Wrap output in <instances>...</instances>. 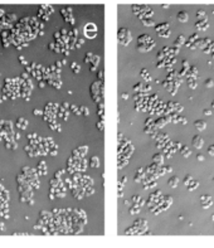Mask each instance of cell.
<instances>
[{
	"mask_svg": "<svg viewBox=\"0 0 214 248\" xmlns=\"http://www.w3.org/2000/svg\"><path fill=\"white\" fill-rule=\"evenodd\" d=\"M140 199H141L140 195H132V197H131V203H132V204H135V203L139 202Z\"/></svg>",
	"mask_w": 214,
	"mask_h": 248,
	"instance_id": "1f68e13d",
	"label": "cell"
},
{
	"mask_svg": "<svg viewBox=\"0 0 214 248\" xmlns=\"http://www.w3.org/2000/svg\"><path fill=\"white\" fill-rule=\"evenodd\" d=\"M168 184H169V186H170V188H176L178 185H179V178H178L176 175H173V176L169 179Z\"/></svg>",
	"mask_w": 214,
	"mask_h": 248,
	"instance_id": "30bf717a",
	"label": "cell"
},
{
	"mask_svg": "<svg viewBox=\"0 0 214 248\" xmlns=\"http://www.w3.org/2000/svg\"><path fill=\"white\" fill-rule=\"evenodd\" d=\"M196 159H198V161H204V160H205V158H204L203 154H198L196 155Z\"/></svg>",
	"mask_w": 214,
	"mask_h": 248,
	"instance_id": "60d3db41",
	"label": "cell"
},
{
	"mask_svg": "<svg viewBox=\"0 0 214 248\" xmlns=\"http://www.w3.org/2000/svg\"><path fill=\"white\" fill-rule=\"evenodd\" d=\"M181 122H183L184 125H185V123H188V121H187V117H181Z\"/></svg>",
	"mask_w": 214,
	"mask_h": 248,
	"instance_id": "816d5d0a",
	"label": "cell"
},
{
	"mask_svg": "<svg viewBox=\"0 0 214 248\" xmlns=\"http://www.w3.org/2000/svg\"><path fill=\"white\" fill-rule=\"evenodd\" d=\"M212 221H213V222H214V214H213V215H212Z\"/></svg>",
	"mask_w": 214,
	"mask_h": 248,
	"instance_id": "6f0895ef",
	"label": "cell"
},
{
	"mask_svg": "<svg viewBox=\"0 0 214 248\" xmlns=\"http://www.w3.org/2000/svg\"><path fill=\"white\" fill-rule=\"evenodd\" d=\"M49 154L52 155V156H54V155H57V145H55V147H54L53 150H50V153H49Z\"/></svg>",
	"mask_w": 214,
	"mask_h": 248,
	"instance_id": "bcb514c9",
	"label": "cell"
},
{
	"mask_svg": "<svg viewBox=\"0 0 214 248\" xmlns=\"http://www.w3.org/2000/svg\"><path fill=\"white\" fill-rule=\"evenodd\" d=\"M191 142H193V146H194L195 149H198V150H200L201 147H203V145H204V140L199 135H195L194 137H193Z\"/></svg>",
	"mask_w": 214,
	"mask_h": 248,
	"instance_id": "3957f363",
	"label": "cell"
},
{
	"mask_svg": "<svg viewBox=\"0 0 214 248\" xmlns=\"http://www.w3.org/2000/svg\"><path fill=\"white\" fill-rule=\"evenodd\" d=\"M18 122H19V123H24V125H28V121H27L25 118H23V117H20V118L18 120Z\"/></svg>",
	"mask_w": 214,
	"mask_h": 248,
	"instance_id": "7bdbcfd3",
	"label": "cell"
},
{
	"mask_svg": "<svg viewBox=\"0 0 214 248\" xmlns=\"http://www.w3.org/2000/svg\"><path fill=\"white\" fill-rule=\"evenodd\" d=\"M71 68H72V71L74 72V73H79V71H81V67H79V64H77L76 62H73L71 64Z\"/></svg>",
	"mask_w": 214,
	"mask_h": 248,
	"instance_id": "ffe728a7",
	"label": "cell"
},
{
	"mask_svg": "<svg viewBox=\"0 0 214 248\" xmlns=\"http://www.w3.org/2000/svg\"><path fill=\"white\" fill-rule=\"evenodd\" d=\"M155 125V121L152 117H147L146 121H145V126H154Z\"/></svg>",
	"mask_w": 214,
	"mask_h": 248,
	"instance_id": "83f0119b",
	"label": "cell"
},
{
	"mask_svg": "<svg viewBox=\"0 0 214 248\" xmlns=\"http://www.w3.org/2000/svg\"><path fill=\"white\" fill-rule=\"evenodd\" d=\"M213 181H214V178H213Z\"/></svg>",
	"mask_w": 214,
	"mask_h": 248,
	"instance_id": "94428289",
	"label": "cell"
},
{
	"mask_svg": "<svg viewBox=\"0 0 214 248\" xmlns=\"http://www.w3.org/2000/svg\"><path fill=\"white\" fill-rule=\"evenodd\" d=\"M122 194H123V193H122V190H121V189H118V198H121V197H122Z\"/></svg>",
	"mask_w": 214,
	"mask_h": 248,
	"instance_id": "db71d44e",
	"label": "cell"
},
{
	"mask_svg": "<svg viewBox=\"0 0 214 248\" xmlns=\"http://www.w3.org/2000/svg\"><path fill=\"white\" fill-rule=\"evenodd\" d=\"M165 57V53L163 50H160L159 53H157V55H156V58H157V61H163V58Z\"/></svg>",
	"mask_w": 214,
	"mask_h": 248,
	"instance_id": "d6a6232c",
	"label": "cell"
},
{
	"mask_svg": "<svg viewBox=\"0 0 214 248\" xmlns=\"http://www.w3.org/2000/svg\"><path fill=\"white\" fill-rule=\"evenodd\" d=\"M180 153H181V155H183L184 158H189V156L191 155V151H190V149H189L187 145H183V146H181Z\"/></svg>",
	"mask_w": 214,
	"mask_h": 248,
	"instance_id": "7c38bea8",
	"label": "cell"
},
{
	"mask_svg": "<svg viewBox=\"0 0 214 248\" xmlns=\"http://www.w3.org/2000/svg\"><path fill=\"white\" fill-rule=\"evenodd\" d=\"M164 159H165V156L161 153H157V154H155L154 156H152V162H156L157 165H163L164 164Z\"/></svg>",
	"mask_w": 214,
	"mask_h": 248,
	"instance_id": "8992f818",
	"label": "cell"
},
{
	"mask_svg": "<svg viewBox=\"0 0 214 248\" xmlns=\"http://www.w3.org/2000/svg\"><path fill=\"white\" fill-rule=\"evenodd\" d=\"M185 37L184 35H179V37H178V39H176V42H175V45L176 47H180L181 44H185Z\"/></svg>",
	"mask_w": 214,
	"mask_h": 248,
	"instance_id": "d6986e66",
	"label": "cell"
},
{
	"mask_svg": "<svg viewBox=\"0 0 214 248\" xmlns=\"http://www.w3.org/2000/svg\"><path fill=\"white\" fill-rule=\"evenodd\" d=\"M212 106H213V108H214V101L212 102Z\"/></svg>",
	"mask_w": 214,
	"mask_h": 248,
	"instance_id": "680465c9",
	"label": "cell"
},
{
	"mask_svg": "<svg viewBox=\"0 0 214 248\" xmlns=\"http://www.w3.org/2000/svg\"><path fill=\"white\" fill-rule=\"evenodd\" d=\"M150 90H151V86L149 85V82L146 83V85H144V91H145V92H149Z\"/></svg>",
	"mask_w": 214,
	"mask_h": 248,
	"instance_id": "b9f144b4",
	"label": "cell"
},
{
	"mask_svg": "<svg viewBox=\"0 0 214 248\" xmlns=\"http://www.w3.org/2000/svg\"><path fill=\"white\" fill-rule=\"evenodd\" d=\"M208 154H209V155H212V156H214V144L209 146V149H208Z\"/></svg>",
	"mask_w": 214,
	"mask_h": 248,
	"instance_id": "8d00e7d4",
	"label": "cell"
},
{
	"mask_svg": "<svg viewBox=\"0 0 214 248\" xmlns=\"http://www.w3.org/2000/svg\"><path fill=\"white\" fill-rule=\"evenodd\" d=\"M140 210H141V207H139L137 204H132V207L130 208V214L136 215V214L140 213Z\"/></svg>",
	"mask_w": 214,
	"mask_h": 248,
	"instance_id": "e0dca14e",
	"label": "cell"
},
{
	"mask_svg": "<svg viewBox=\"0 0 214 248\" xmlns=\"http://www.w3.org/2000/svg\"><path fill=\"white\" fill-rule=\"evenodd\" d=\"M205 87H207V88H212V87H214V82H213L212 78H208L207 81H205Z\"/></svg>",
	"mask_w": 214,
	"mask_h": 248,
	"instance_id": "f546056e",
	"label": "cell"
},
{
	"mask_svg": "<svg viewBox=\"0 0 214 248\" xmlns=\"http://www.w3.org/2000/svg\"><path fill=\"white\" fill-rule=\"evenodd\" d=\"M92 59H93V54H92L91 52H88L86 54V57H84V63H91Z\"/></svg>",
	"mask_w": 214,
	"mask_h": 248,
	"instance_id": "603a6c76",
	"label": "cell"
},
{
	"mask_svg": "<svg viewBox=\"0 0 214 248\" xmlns=\"http://www.w3.org/2000/svg\"><path fill=\"white\" fill-rule=\"evenodd\" d=\"M28 204H29V205H33V204H34L33 199H29V200H28Z\"/></svg>",
	"mask_w": 214,
	"mask_h": 248,
	"instance_id": "f5cc1de1",
	"label": "cell"
},
{
	"mask_svg": "<svg viewBox=\"0 0 214 248\" xmlns=\"http://www.w3.org/2000/svg\"><path fill=\"white\" fill-rule=\"evenodd\" d=\"M166 29H169V24L168 23H160V24H157V25L155 27V30L159 33V32H161V30H166Z\"/></svg>",
	"mask_w": 214,
	"mask_h": 248,
	"instance_id": "2e32d148",
	"label": "cell"
},
{
	"mask_svg": "<svg viewBox=\"0 0 214 248\" xmlns=\"http://www.w3.org/2000/svg\"><path fill=\"white\" fill-rule=\"evenodd\" d=\"M165 170H166V173H173V167H171L170 165L165 166Z\"/></svg>",
	"mask_w": 214,
	"mask_h": 248,
	"instance_id": "7dc6e473",
	"label": "cell"
},
{
	"mask_svg": "<svg viewBox=\"0 0 214 248\" xmlns=\"http://www.w3.org/2000/svg\"><path fill=\"white\" fill-rule=\"evenodd\" d=\"M207 200H212V197H210V195L205 194V195H201V197H200V202H201V203H203V202H207Z\"/></svg>",
	"mask_w": 214,
	"mask_h": 248,
	"instance_id": "4dcf8cb0",
	"label": "cell"
},
{
	"mask_svg": "<svg viewBox=\"0 0 214 248\" xmlns=\"http://www.w3.org/2000/svg\"><path fill=\"white\" fill-rule=\"evenodd\" d=\"M170 33H171V32H170V30H169V29H166V30H163V32H159V33H157V34H159V35H160V37H164V38H168V37H169V35H170Z\"/></svg>",
	"mask_w": 214,
	"mask_h": 248,
	"instance_id": "4316f807",
	"label": "cell"
},
{
	"mask_svg": "<svg viewBox=\"0 0 214 248\" xmlns=\"http://www.w3.org/2000/svg\"><path fill=\"white\" fill-rule=\"evenodd\" d=\"M196 17L199 18L200 20H201V18H207V17H205V11H203V10H199V11H198Z\"/></svg>",
	"mask_w": 214,
	"mask_h": 248,
	"instance_id": "836d02e7",
	"label": "cell"
},
{
	"mask_svg": "<svg viewBox=\"0 0 214 248\" xmlns=\"http://www.w3.org/2000/svg\"><path fill=\"white\" fill-rule=\"evenodd\" d=\"M97 129L100 131H103V121H101V120H100V121L97 122Z\"/></svg>",
	"mask_w": 214,
	"mask_h": 248,
	"instance_id": "f35d334b",
	"label": "cell"
},
{
	"mask_svg": "<svg viewBox=\"0 0 214 248\" xmlns=\"http://www.w3.org/2000/svg\"><path fill=\"white\" fill-rule=\"evenodd\" d=\"M212 205H213V199H212V200H207V202L201 203V207H203L204 209H208V208H210Z\"/></svg>",
	"mask_w": 214,
	"mask_h": 248,
	"instance_id": "7402d4cb",
	"label": "cell"
},
{
	"mask_svg": "<svg viewBox=\"0 0 214 248\" xmlns=\"http://www.w3.org/2000/svg\"><path fill=\"white\" fill-rule=\"evenodd\" d=\"M126 181H127V176H126V175L120 179V184H121V185H125V184H126Z\"/></svg>",
	"mask_w": 214,
	"mask_h": 248,
	"instance_id": "ab89813d",
	"label": "cell"
},
{
	"mask_svg": "<svg viewBox=\"0 0 214 248\" xmlns=\"http://www.w3.org/2000/svg\"><path fill=\"white\" fill-rule=\"evenodd\" d=\"M188 13L187 11H179L178 13V20L181 22V23H185V22H188Z\"/></svg>",
	"mask_w": 214,
	"mask_h": 248,
	"instance_id": "8fae6325",
	"label": "cell"
},
{
	"mask_svg": "<svg viewBox=\"0 0 214 248\" xmlns=\"http://www.w3.org/2000/svg\"><path fill=\"white\" fill-rule=\"evenodd\" d=\"M97 78L98 81H103V71H97Z\"/></svg>",
	"mask_w": 214,
	"mask_h": 248,
	"instance_id": "d590c367",
	"label": "cell"
},
{
	"mask_svg": "<svg viewBox=\"0 0 214 248\" xmlns=\"http://www.w3.org/2000/svg\"><path fill=\"white\" fill-rule=\"evenodd\" d=\"M84 34H86L87 38H95L96 34H97V27L93 23H87L84 25Z\"/></svg>",
	"mask_w": 214,
	"mask_h": 248,
	"instance_id": "7a4b0ae2",
	"label": "cell"
},
{
	"mask_svg": "<svg viewBox=\"0 0 214 248\" xmlns=\"http://www.w3.org/2000/svg\"><path fill=\"white\" fill-rule=\"evenodd\" d=\"M203 112H204V115H207V116H210L212 115V111L210 110H204Z\"/></svg>",
	"mask_w": 214,
	"mask_h": 248,
	"instance_id": "c3c4849f",
	"label": "cell"
},
{
	"mask_svg": "<svg viewBox=\"0 0 214 248\" xmlns=\"http://www.w3.org/2000/svg\"><path fill=\"white\" fill-rule=\"evenodd\" d=\"M168 123V120H166V117L165 116H161V117H159L155 121V129L156 130H160V129H163V127L165 126Z\"/></svg>",
	"mask_w": 214,
	"mask_h": 248,
	"instance_id": "5b68a950",
	"label": "cell"
},
{
	"mask_svg": "<svg viewBox=\"0 0 214 248\" xmlns=\"http://www.w3.org/2000/svg\"><path fill=\"white\" fill-rule=\"evenodd\" d=\"M1 14H3V11H1V9H0V15H1Z\"/></svg>",
	"mask_w": 214,
	"mask_h": 248,
	"instance_id": "91938a15",
	"label": "cell"
},
{
	"mask_svg": "<svg viewBox=\"0 0 214 248\" xmlns=\"http://www.w3.org/2000/svg\"><path fill=\"white\" fill-rule=\"evenodd\" d=\"M155 47V42L154 41H150L149 43H145V44H137V50L140 52H149L151 50V48Z\"/></svg>",
	"mask_w": 214,
	"mask_h": 248,
	"instance_id": "277c9868",
	"label": "cell"
},
{
	"mask_svg": "<svg viewBox=\"0 0 214 248\" xmlns=\"http://www.w3.org/2000/svg\"><path fill=\"white\" fill-rule=\"evenodd\" d=\"M19 62H20V63H22V64H27V62H25V61H24V58L22 57V55H20V57H19Z\"/></svg>",
	"mask_w": 214,
	"mask_h": 248,
	"instance_id": "681fc988",
	"label": "cell"
},
{
	"mask_svg": "<svg viewBox=\"0 0 214 248\" xmlns=\"http://www.w3.org/2000/svg\"><path fill=\"white\" fill-rule=\"evenodd\" d=\"M150 41H152V39L150 38V35L142 34V35H140V37L137 38V44H145V43H149Z\"/></svg>",
	"mask_w": 214,
	"mask_h": 248,
	"instance_id": "9c48e42d",
	"label": "cell"
},
{
	"mask_svg": "<svg viewBox=\"0 0 214 248\" xmlns=\"http://www.w3.org/2000/svg\"><path fill=\"white\" fill-rule=\"evenodd\" d=\"M71 111H72L73 113H76V115H81V113H82V112H81V108H79V107L74 106V105L71 106Z\"/></svg>",
	"mask_w": 214,
	"mask_h": 248,
	"instance_id": "484cf974",
	"label": "cell"
},
{
	"mask_svg": "<svg viewBox=\"0 0 214 248\" xmlns=\"http://www.w3.org/2000/svg\"><path fill=\"white\" fill-rule=\"evenodd\" d=\"M17 147H18V145H15V144H13V145H11V149H13V150L17 149Z\"/></svg>",
	"mask_w": 214,
	"mask_h": 248,
	"instance_id": "11a10c76",
	"label": "cell"
},
{
	"mask_svg": "<svg viewBox=\"0 0 214 248\" xmlns=\"http://www.w3.org/2000/svg\"><path fill=\"white\" fill-rule=\"evenodd\" d=\"M90 166L91 167H98L100 166V159H98V156H92L90 159Z\"/></svg>",
	"mask_w": 214,
	"mask_h": 248,
	"instance_id": "5bb4252c",
	"label": "cell"
},
{
	"mask_svg": "<svg viewBox=\"0 0 214 248\" xmlns=\"http://www.w3.org/2000/svg\"><path fill=\"white\" fill-rule=\"evenodd\" d=\"M100 63V57L98 55H93V61H91V66H90V71L91 72H96L97 66Z\"/></svg>",
	"mask_w": 214,
	"mask_h": 248,
	"instance_id": "ba28073f",
	"label": "cell"
},
{
	"mask_svg": "<svg viewBox=\"0 0 214 248\" xmlns=\"http://www.w3.org/2000/svg\"><path fill=\"white\" fill-rule=\"evenodd\" d=\"M194 126H195V129L198 131H204L205 129H207V122L203 121V120H196V121L194 122Z\"/></svg>",
	"mask_w": 214,
	"mask_h": 248,
	"instance_id": "52a82bcc",
	"label": "cell"
},
{
	"mask_svg": "<svg viewBox=\"0 0 214 248\" xmlns=\"http://www.w3.org/2000/svg\"><path fill=\"white\" fill-rule=\"evenodd\" d=\"M183 68H185V69H189V68H190V66H189V63L187 61H183Z\"/></svg>",
	"mask_w": 214,
	"mask_h": 248,
	"instance_id": "ee69618b",
	"label": "cell"
},
{
	"mask_svg": "<svg viewBox=\"0 0 214 248\" xmlns=\"http://www.w3.org/2000/svg\"><path fill=\"white\" fill-rule=\"evenodd\" d=\"M122 98H123V99H127V98H128V93L123 92V93H122Z\"/></svg>",
	"mask_w": 214,
	"mask_h": 248,
	"instance_id": "f907efd6",
	"label": "cell"
},
{
	"mask_svg": "<svg viewBox=\"0 0 214 248\" xmlns=\"http://www.w3.org/2000/svg\"><path fill=\"white\" fill-rule=\"evenodd\" d=\"M198 39H199V35H198V33H195V34H193V35H190V38H189V43H195Z\"/></svg>",
	"mask_w": 214,
	"mask_h": 248,
	"instance_id": "f1b7e54d",
	"label": "cell"
},
{
	"mask_svg": "<svg viewBox=\"0 0 214 248\" xmlns=\"http://www.w3.org/2000/svg\"><path fill=\"white\" fill-rule=\"evenodd\" d=\"M191 180H193V176H191V175H189V174H188V175H185V178H184V180H183V183H184V184H185V185H187V186H188V185H189V184H190V181H191Z\"/></svg>",
	"mask_w": 214,
	"mask_h": 248,
	"instance_id": "d4e9b609",
	"label": "cell"
},
{
	"mask_svg": "<svg viewBox=\"0 0 214 248\" xmlns=\"http://www.w3.org/2000/svg\"><path fill=\"white\" fill-rule=\"evenodd\" d=\"M140 74H141V77H142V78H144V79H145V81H146V82H149V83L151 82V76L149 74L147 69H145V68H144V69H141Z\"/></svg>",
	"mask_w": 214,
	"mask_h": 248,
	"instance_id": "9a60e30c",
	"label": "cell"
},
{
	"mask_svg": "<svg viewBox=\"0 0 214 248\" xmlns=\"http://www.w3.org/2000/svg\"><path fill=\"white\" fill-rule=\"evenodd\" d=\"M79 108H81V111H82V113H83L84 116H88V115H90V111H88L87 107L83 106V107H79Z\"/></svg>",
	"mask_w": 214,
	"mask_h": 248,
	"instance_id": "e575fe53",
	"label": "cell"
},
{
	"mask_svg": "<svg viewBox=\"0 0 214 248\" xmlns=\"http://www.w3.org/2000/svg\"><path fill=\"white\" fill-rule=\"evenodd\" d=\"M33 113L35 115V116H39V115H43V112L40 110H38V108H35L34 111H33Z\"/></svg>",
	"mask_w": 214,
	"mask_h": 248,
	"instance_id": "f6af8a7d",
	"label": "cell"
},
{
	"mask_svg": "<svg viewBox=\"0 0 214 248\" xmlns=\"http://www.w3.org/2000/svg\"><path fill=\"white\" fill-rule=\"evenodd\" d=\"M134 91L135 92H141V91H144V85L142 83H136V85L134 86Z\"/></svg>",
	"mask_w": 214,
	"mask_h": 248,
	"instance_id": "44dd1931",
	"label": "cell"
},
{
	"mask_svg": "<svg viewBox=\"0 0 214 248\" xmlns=\"http://www.w3.org/2000/svg\"><path fill=\"white\" fill-rule=\"evenodd\" d=\"M196 79L198 78H195V77H189L188 78V85H189V88H190V90H195L196 88V85H198Z\"/></svg>",
	"mask_w": 214,
	"mask_h": 248,
	"instance_id": "4fadbf2b",
	"label": "cell"
},
{
	"mask_svg": "<svg viewBox=\"0 0 214 248\" xmlns=\"http://www.w3.org/2000/svg\"><path fill=\"white\" fill-rule=\"evenodd\" d=\"M142 23H144V25H146V27L154 25V22H152L150 18H145V19H142Z\"/></svg>",
	"mask_w": 214,
	"mask_h": 248,
	"instance_id": "cb8c5ba5",
	"label": "cell"
},
{
	"mask_svg": "<svg viewBox=\"0 0 214 248\" xmlns=\"http://www.w3.org/2000/svg\"><path fill=\"white\" fill-rule=\"evenodd\" d=\"M198 186H199V181H196V180H191V181H190V184L188 185V190H189V191H193V190H195Z\"/></svg>",
	"mask_w": 214,
	"mask_h": 248,
	"instance_id": "ac0fdd59",
	"label": "cell"
},
{
	"mask_svg": "<svg viewBox=\"0 0 214 248\" xmlns=\"http://www.w3.org/2000/svg\"><path fill=\"white\" fill-rule=\"evenodd\" d=\"M117 38H118V43L122 45H128L130 42L132 41V34L130 33V30H127L126 28H120L117 32Z\"/></svg>",
	"mask_w": 214,
	"mask_h": 248,
	"instance_id": "6da1fadb",
	"label": "cell"
},
{
	"mask_svg": "<svg viewBox=\"0 0 214 248\" xmlns=\"http://www.w3.org/2000/svg\"><path fill=\"white\" fill-rule=\"evenodd\" d=\"M39 87H40V88H43V87H44V82H40L39 83Z\"/></svg>",
	"mask_w": 214,
	"mask_h": 248,
	"instance_id": "9f6ffc18",
	"label": "cell"
},
{
	"mask_svg": "<svg viewBox=\"0 0 214 248\" xmlns=\"http://www.w3.org/2000/svg\"><path fill=\"white\" fill-rule=\"evenodd\" d=\"M135 204H137V205H139V207H141V208H142V207L145 205V204H146V200H145V199H140V200L137 202V203H135Z\"/></svg>",
	"mask_w": 214,
	"mask_h": 248,
	"instance_id": "74e56055",
	"label": "cell"
}]
</instances>
